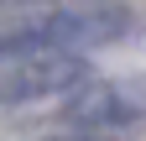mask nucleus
I'll use <instances>...</instances> for the list:
<instances>
[{
    "label": "nucleus",
    "mask_w": 146,
    "mask_h": 141,
    "mask_svg": "<svg viewBox=\"0 0 146 141\" xmlns=\"http://www.w3.org/2000/svg\"><path fill=\"white\" fill-rule=\"evenodd\" d=\"M136 16L120 0H73V5H42L0 21V68L26 58H84L89 47H110L131 37Z\"/></svg>",
    "instance_id": "f257e3e1"
},
{
    "label": "nucleus",
    "mask_w": 146,
    "mask_h": 141,
    "mask_svg": "<svg viewBox=\"0 0 146 141\" xmlns=\"http://www.w3.org/2000/svg\"><path fill=\"white\" fill-rule=\"evenodd\" d=\"M42 5H52V0H0V21L5 16H21V11H42Z\"/></svg>",
    "instance_id": "20e7f679"
},
{
    "label": "nucleus",
    "mask_w": 146,
    "mask_h": 141,
    "mask_svg": "<svg viewBox=\"0 0 146 141\" xmlns=\"http://www.w3.org/2000/svg\"><path fill=\"white\" fill-rule=\"evenodd\" d=\"M47 141H94V136H73V131H68V136H47Z\"/></svg>",
    "instance_id": "39448f33"
},
{
    "label": "nucleus",
    "mask_w": 146,
    "mask_h": 141,
    "mask_svg": "<svg viewBox=\"0 0 146 141\" xmlns=\"http://www.w3.org/2000/svg\"><path fill=\"white\" fill-rule=\"evenodd\" d=\"M94 84L89 58H26V63H5L0 68V110H26V104H47V99H73Z\"/></svg>",
    "instance_id": "7ed1b4c3"
},
{
    "label": "nucleus",
    "mask_w": 146,
    "mask_h": 141,
    "mask_svg": "<svg viewBox=\"0 0 146 141\" xmlns=\"http://www.w3.org/2000/svg\"><path fill=\"white\" fill-rule=\"evenodd\" d=\"M63 120L73 126V136H94V141L146 126V73L84 84V89L63 104Z\"/></svg>",
    "instance_id": "f03ea898"
}]
</instances>
